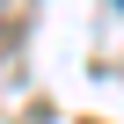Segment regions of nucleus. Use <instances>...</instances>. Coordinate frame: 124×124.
<instances>
[{
  "label": "nucleus",
  "instance_id": "nucleus-1",
  "mask_svg": "<svg viewBox=\"0 0 124 124\" xmlns=\"http://www.w3.org/2000/svg\"><path fill=\"white\" fill-rule=\"evenodd\" d=\"M117 8H124V0H117Z\"/></svg>",
  "mask_w": 124,
  "mask_h": 124
}]
</instances>
